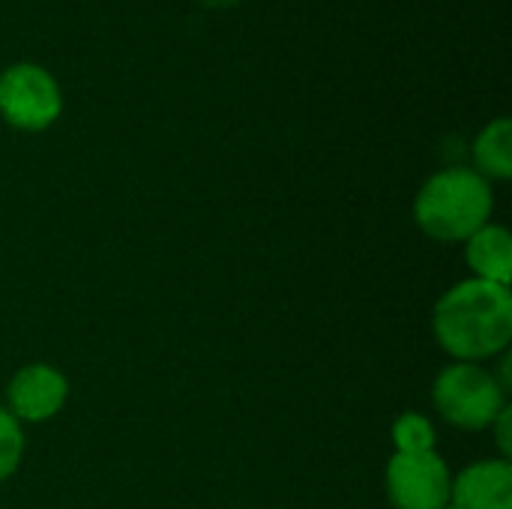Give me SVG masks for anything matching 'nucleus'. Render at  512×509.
Listing matches in <instances>:
<instances>
[{"label": "nucleus", "mask_w": 512, "mask_h": 509, "mask_svg": "<svg viewBox=\"0 0 512 509\" xmlns=\"http://www.w3.org/2000/svg\"><path fill=\"white\" fill-rule=\"evenodd\" d=\"M495 210V192L474 168H444L432 174L414 201V219L420 231L438 243H465Z\"/></svg>", "instance_id": "obj_2"}, {"label": "nucleus", "mask_w": 512, "mask_h": 509, "mask_svg": "<svg viewBox=\"0 0 512 509\" xmlns=\"http://www.w3.org/2000/svg\"><path fill=\"white\" fill-rule=\"evenodd\" d=\"M63 111L57 78L33 63L18 60L0 72V117L21 132H45Z\"/></svg>", "instance_id": "obj_4"}, {"label": "nucleus", "mask_w": 512, "mask_h": 509, "mask_svg": "<svg viewBox=\"0 0 512 509\" xmlns=\"http://www.w3.org/2000/svg\"><path fill=\"white\" fill-rule=\"evenodd\" d=\"M444 509H459V507H456V504H447V507H444Z\"/></svg>", "instance_id": "obj_14"}, {"label": "nucleus", "mask_w": 512, "mask_h": 509, "mask_svg": "<svg viewBox=\"0 0 512 509\" xmlns=\"http://www.w3.org/2000/svg\"><path fill=\"white\" fill-rule=\"evenodd\" d=\"M387 495L396 509H444L450 504V468L438 453L402 456L387 462Z\"/></svg>", "instance_id": "obj_5"}, {"label": "nucleus", "mask_w": 512, "mask_h": 509, "mask_svg": "<svg viewBox=\"0 0 512 509\" xmlns=\"http://www.w3.org/2000/svg\"><path fill=\"white\" fill-rule=\"evenodd\" d=\"M435 411L456 429L483 432L507 408V393L501 390L495 372L480 363H453L432 384Z\"/></svg>", "instance_id": "obj_3"}, {"label": "nucleus", "mask_w": 512, "mask_h": 509, "mask_svg": "<svg viewBox=\"0 0 512 509\" xmlns=\"http://www.w3.org/2000/svg\"><path fill=\"white\" fill-rule=\"evenodd\" d=\"M201 3H207V6H234L237 0H201Z\"/></svg>", "instance_id": "obj_13"}, {"label": "nucleus", "mask_w": 512, "mask_h": 509, "mask_svg": "<svg viewBox=\"0 0 512 509\" xmlns=\"http://www.w3.org/2000/svg\"><path fill=\"white\" fill-rule=\"evenodd\" d=\"M435 426L429 417L423 414H402L396 423H393V444H396V453L402 456H423V453H435Z\"/></svg>", "instance_id": "obj_10"}, {"label": "nucleus", "mask_w": 512, "mask_h": 509, "mask_svg": "<svg viewBox=\"0 0 512 509\" xmlns=\"http://www.w3.org/2000/svg\"><path fill=\"white\" fill-rule=\"evenodd\" d=\"M474 171L480 177L492 180H510L512 177V123L507 117L492 120L480 129L474 138Z\"/></svg>", "instance_id": "obj_9"}, {"label": "nucleus", "mask_w": 512, "mask_h": 509, "mask_svg": "<svg viewBox=\"0 0 512 509\" xmlns=\"http://www.w3.org/2000/svg\"><path fill=\"white\" fill-rule=\"evenodd\" d=\"M465 258L474 270V279L507 285L512 279V234L504 225H483L465 240Z\"/></svg>", "instance_id": "obj_8"}, {"label": "nucleus", "mask_w": 512, "mask_h": 509, "mask_svg": "<svg viewBox=\"0 0 512 509\" xmlns=\"http://www.w3.org/2000/svg\"><path fill=\"white\" fill-rule=\"evenodd\" d=\"M21 456H24V432H21V423L6 408H0V483L9 480L18 471Z\"/></svg>", "instance_id": "obj_11"}, {"label": "nucleus", "mask_w": 512, "mask_h": 509, "mask_svg": "<svg viewBox=\"0 0 512 509\" xmlns=\"http://www.w3.org/2000/svg\"><path fill=\"white\" fill-rule=\"evenodd\" d=\"M432 333L456 363H480L504 354L512 342V294L507 285L465 279L432 312Z\"/></svg>", "instance_id": "obj_1"}, {"label": "nucleus", "mask_w": 512, "mask_h": 509, "mask_svg": "<svg viewBox=\"0 0 512 509\" xmlns=\"http://www.w3.org/2000/svg\"><path fill=\"white\" fill-rule=\"evenodd\" d=\"M450 504L459 509H512V465L507 459L468 465L450 483Z\"/></svg>", "instance_id": "obj_7"}, {"label": "nucleus", "mask_w": 512, "mask_h": 509, "mask_svg": "<svg viewBox=\"0 0 512 509\" xmlns=\"http://www.w3.org/2000/svg\"><path fill=\"white\" fill-rule=\"evenodd\" d=\"M489 429H495V441H498V447H501V459H507V462H510V456H512L510 408H504V411L495 417V423H492Z\"/></svg>", "instance_id": "obj_12"}, {"label": "nucleus", "mask_w": 512, "mask_h": 509, "mask_svg": "<svg viewBox=\"0 0 512 509\" xmlns=\"http://www.w3.org/2000/svg\"><path fill=\"white\" fill-rule=\"evenodd\" d=\"M69 381L48 363H30L18 369L6 387V411L21 423H45L66 405Z\"/></svg>", "instance_id": "obj_6"}]
</instances>
